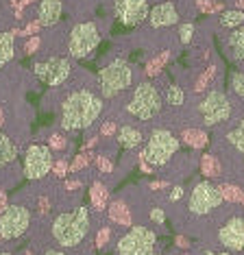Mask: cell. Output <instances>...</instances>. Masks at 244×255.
Here are the masks:
<instances>
[{
	"instance_id": "43",
	"label": "cell",
	"mask_w": 244,
	"mask_h": 255,
	"mask_svg": "<svg viewBox=\"0 0 244 255\" xmlns=\"http://www.w3.org/2000/svg\"><path fill=\"white\" fill-rule=\"evenodd\" d=\"M155 255H164V253H161V251H155Z\"/></svg>"
},
{
	"instance_id": "28",
	"label": "cell",
	"mask_w": 244,
	"mask_h": 255,
	"mask_svg": "<svg viewBox=\"0 0 244 255\" xmlns=\"http://www.w3.org/2000/svg\"><path fill=\"white\" fill-rule=\"evenodd\" d=\"M220 192H223L225 201L229 203V205H242L244 201V188L238 183H231V181H220L218 183Z\"/></svg>"
},
{
	"instance_id": "7",
	"label": "cell",
	"mask_w": 244,
	"mask_h": 255,
	"mask_svg": "<svg viewBox=\"0 0 244 255\" xmlns=\"http://www.w3.org/2000/svg\"><path fill=\"white\" fill-rule=\"evenodd\" d=\"M66 33V55L74 61L90 59L103 42V28L96 20H72L63 24Z\"/></svg>"
},
{
	"instance_id": "17",
	"label": "cell",
	"mask_w": 244,
	"mask_h": 255,
	"mask_svg": "<svg viewBox=\"0 0 244 255\" xmlns=\"http://www.w3.org/2000/svg\"><path fill=\"white\" fill-rule=\"evenodd\" d=\"M112 9L122 26H142L148 18L150 0H114Z\"/></svg>"
},
{
	"instance_id": "24",
	"label": "cell",
	"mask_w": 244,
	"mask_h": 255,
	"mask_svg": "<svg viewBox=\"0 0 244 255\" xmlns=\"http://www.w3.org/2000/svg\"><path fill=\"white\" fill-rule=\"evenodd\" d=\"M48 137H46V144L52 148L55 157H70V153L74 150V142L70 140V133H66L59 127H52V129H46Z\"/></svg>"
},
{
	"instance_id": "36",
	"label": "cell",
	"mask_w": 244,
	"mask_h": 255,
	"mask_svg": "<svg viewBox=\"0 0 244 255\" xmlns=\"http://www.w3.org/2000/svg\"><path fill=\"white\" fill-rule=\"evenodd\" d=\"M35 255H68V251H61V249H42V251H35Z\"/></svg>"
},
{
	"instance_id": "18",
	"label": "cell",
	"mask_w": 244,
	"mask_h": 255,
	"mask_svg": "<svg viewBox=\"0 0 244 255\" xmlns=\"http://www.w3.org/2000/svg\"><path fill=\"white\" fill-rule=\"evenodd\" d=\"M135 207H137L135 203H131L124 194H122V196L109 199V205H107V212L105 214H107L109 223L116 225L118 229H129L135 223H142V218H139Z\"/></svg>"
},
{
	"instance_id": "19",
	"label": "cell",
	"mask_w": 244,
	"mask_h": 255,
	"mask_svg": "<svg viewBox=\"0 0 244 255\" xmlns=\"http://www.w3.org/2000/svg\"><path fill=\"white\" fill-rule=\"evenodd\" d=\"M63 9H66L63 0H37L31 7V18L28 20H35L42 28H52L61 24Z\"/></svg>"
},
{
	"instance_id": "12",
	"label": "cell",
	"mask_w": 244,
	"mask_h": 255,
	"mask_svg": "<svg viewBox=\"0 0 244 255\" xmlns=\"http://www.w3.org/2000/svg\"><path fill=\"white\" fill-rule=\"evenodd\" d=\"M52 164H55L52 148L37 137L22 148V172H24V179H28L31 183L48 179L52 172Z\"/></svg>"
},
{
	"instance_id": "26",
	"label": "cell",
	"mask_w": 244,
	"mask_h": 255,
	"mask_svg": "<svg viewBox=\"0 0 244 255\" xmlns=\"http://www.w3.org/2000/svg\"><path fill=\"white\" fill-rule=\"evenodd\" d=\"M15 39L13 31H0V72L15 59Z\"/></svg>"
},
{
	"instance_id": "4",
	"label": "cell",
	"mask_w": 244,
	"mask_h": 255,
	"mask_svg": "<svg viewBox=\"0 0 244 255\" xmlns=\"http://www.w3.org/2000/svg\"><path fill=\"white\" fill-rule=\"evenodd\" d=\"M107 114L118 118V123H131L139 125L144 129H153V127L161 125L164 118V98H161V90L155 79H142L133 88L109 103Z\"/></svg>"
},
{
	"instance_id": "33",
	"label": "cell",
	"mask_w": 244,
	"mask_h": 255,
	"mask_svg": "<svg viewBox=\"0 0 244 255\" xmlns=\"http://www.w3.org/2000/svg\"><path fill=\"white\" fill-rule=\"evenodd\" d=\"M68 175H70V159L68 157H55V164H52L50 177L57 179V181H63Z\"/></svg>"
},
{
	"instance_id": "39",
	"label": "cell",
	"mask_w": 244,
	"mask_h": 255,
	"mask_svg": "<svg viewBox=\"0 0 244 255\" xmlns=\"http://www.w3.org/2000/svg\"><path fill=\"white\" fill-rule=\"evenodd\" d=\"M0 255H15V251L13 249H2L0 247Z\"/></svg>"
},
{
	"instance_id": "1",
	"label": "cell",
	"mask_w": 244,
	"mask_h": 255,
	"mask_svg": "<svg viewBox=\"0 0 244 255\" xmlns=\"http://www.w3.org/2000/svg\"><path fill=\"white\" fill-rule=\"evenodd\" d=\"M81 199H83V192H72L50 218L33 225V251L61 249L68 253H79L87 247V242L94 240L96 216L90 210V205H85Z\"/></svg>"
},
{
	"instance_id": "20",
	"label": "cell",
	"mask_w": 244,
	"mask_h": 255,
	"mask_svg": "<svg viewBox=\"0 0 244 255\" xmlns=\"http://www.w3.org/2000/svg\"><path fill=\"white\" fill-rule=\"evenodd\" d=\"M87 196H90V210L94 212V216H105L109 199H112V183H107L98 175H92L90 183H87Z\"/></svg>"
},
{
	"instance_id": "41",
	"label": "cell",
	"mask_w": 244,
	"mask_h": 255,
	"mask_svg": "<svg viewBox=\"0 0 244 255\" xmlns=\"http://www.w3.org/2000/svg\"><path fill=\"white\" fill-rule=\"evenodd\" d=\"M174 255H190V251H181V253H177V249H174Z\"/></svg>"
},
{
	"instance_id": "30",
	"label": "cell",
	"mask_w": 244,
	"mask_h": 255,
	"mask_svg": "<svg viewBox=\"0 0 244 255\" xmlns=\"http://www.w3.org/2000/svg\"><path fill=\"white\" fill-rule=\"evenodd\" d=\"M146 225H150V227H164L166 225V207H164V203L155 201V203H150L148 205Z\"/></svg>"
},
{
	"instance_id": "8",
	"label": "cell",
	"mask_w": 244,
	"mask_h": 255,
	"mask_svg": "<svg viewBox=\"0 0 244 255\" xmlns=\"http://www.w3.org/2000/svg\"><path fill=\"white\" fill-rule=\"evenodd\" d=\"M81 70V66L72 57L68 55H52V53H39L35 55L31 72L35 79H39L42 83H46L50 90H57L61 85H66L68 81H72L77 77V72Z\"/></svg>"
},
{
	"instance_id": "11",
	"label": "cell",
	"mask_w": 244,
	"mask_h": 255,
	"mask_svg": "<svg viewBox=\"0 0 244 255\" xmlns=\"http://www.w3.org/2000/svg\"><path fill=\"white\" fill-rule=\"evenodd\" d=\"M114 249L116 255H155L157 231L146 223H135L129 229H120Z\"/></svg>"
},
{
	"instance_id": "23",
	"label": "cell",
	"mask_w": 244,
	"mask_h": 255,
	"mask_svg": "<svg viewBox=\"0 0 244 255\" xmlns=\"http://www.w3.org/2000/svg\"><path fill=\"white\" fill-rule=\"evenodd\" d=\"M179 140L181 144H185L190 150H203L209 144V131L203 129V127H196V125H188L183 129H179Z\"/></svg>"
},
{
	"instance_id": "29",
	"label": "cell",
	"mask_w": 244,
	"mask_h": 255,
	"mask_svg": "<svg viewBox=\"0 0 244 255\" xmlns=\"http://www.w3.org/2000/svg\"><path fill=\"white\" fill-rule=\"evenodd\" d=\"M229 94L236 98V101L244 103V70H231L229 72Z\"/></svg>"
},
{
	"instance_id": "31",
	"label": "cell",
	"mask_w": 244,
	"mask_h": 255,
	"mask_svg": "<svg viewBox=\"0 0 244 255\" xmlns=\"http://www.w3.org/2000/svg\"><path fill=\"white\" fill-rule=\"evenodd\" d=\"M92 159H94V150H81V153H77L72 161H70V175L87 170L92 166Z\"/></svg>"
},
{
	"instance_id": "40",
	"label": "cell",
	"mask_w": 244,
	"mask_h": 255,
	"mask_svg": "<svg viewBox=\"0 0 244 255\" xmlns=\"http://www.w3.org/2000/svg\"><path fill=\"white\" fill-rule=\"evenodd\" d=\"M234 7H236V9H242V11H244V0H236V2H234Z\"/></svg>"
},
{
	"instance_id": "13",
	"label": "cell",
	"mask_w": 244,
	"mask_h": 255,
	"mask_svg": "<svg viewBox=\"0 0 244 255\" xmlns=\"http://www.w3.org/2000/svg\"><path fill=\"white\" fill-rule=\"evenodd\" d=\"M209 148L216 153L244 157V112L238 114L234 120L212 129V140Z\"/></svg>"
},
{
	"instance_id": "22",
	"label": "cell",
	"mask_w": 244,
	"mask_h": 255,
	"mask_svg": "<svg viewBox=\"0 0 244 255\" xmlns=\"http://www.w3.org/2000/svg\"><path fill=\"white\" fill-rule=\"evenodd\" d=\"M220 44H223L227 59L234 63L238 70H244V24L234 28V31L223 33Z\"/></svg>"
},
{
	"instance_id": "44",
	"label": "cell",
	"mask_w": 244,
	"mask_h": 255,
	"mask_svg": "<svg viewBox=\"0 0 244 255\" xmlns=\"http://www.w3.org/2000/svg\"><path fill=\"white\" fill-rule=\"evenodd\" d=\"M2 245H4V242H2V238H0V247H2Z\"/></svg>"
},
{
	"instance_id": "42",
	"label": "cell",
	"mask_w": 244,
	"mask_h": 255,
	"mask_svg": "<svg viewBox=\"0 0 244 255\" xmlns=\"http://www.w3.org/2000/svg\"><path fill=\"white\" fill-rule=\"evenodd\" d=\"M218 2H225V4H227V2H231V4H234L236 0H218Z\"/></svg>"
},
{
	"instance_id": "5",
	"label": "cell",
	"mask_w": 244,
	"mask_h": 255,
	"mask_svg": "<svg viewBox=\"0 0 244 255\" xmlns=\"http://www.w3.org/2000/svg\"><path fill=\"white\" fill-rule=\"evenodd\" d=\"M244 112V103L236 101L225 88L223 81H218L203 96H190L188 125H196L203 129H216V127L234 120L238 114ZM185 125V127H188Z\"/></svg>"
},
{
	"instance_id": "6",
	"label": "cell",
	"mask_w": 244,
	"mask_h": 255,
	"mask_svg": "<svg viewBox=\"0 0 244 255\" xmlns=\"http://www.w3.org/2000/svg\"><path fill=\"white\" fill-rule=\"evenodd\" d=\"M94 77H96V88L107 105L114 103L116 98H120L122 94H126L142 79H146L144 77V70L133 66L124 57H116V59L107 61Z\"/></svg>"
},
{
	"instance_id": "21",
	"label": "cell",
	"mask_w": 244,
	"mask_h": 255,
	"mask_svg": "<svg viewBox=\"0 0 244 255\" xmlns=\"http://www.w3.org/2000/svg\"><path fill=\"white\" fill-rule=\"evenodd\" d=\"M146 135H148V129L139 125H131V123H120L118 127V133H116V144L118 148L126 150V153H133V150H139L146 142Z\"/></svg>"
},
{
	"instance_id": "37",
	"label": "cell",
	"mask_w": 244,
	"mask_h": 255,
	"mask_svg": "<svg viewBox=\"0 0 244 255\" xmlns=\"http://www.w3.org/2000/svg\"><path fill=\"white\" fill-rule=\"evenodd\" d=\"M203 255H236V253H231V251H225V249H207V251L205 253H203Z\"/></svg>"
},
{
	"instance_id": "32",
	"label": "cell",
	"mask_w": 244,
	"mask_h": 255,
	"mask_svg": "<svg viewBox=\"0 0 244 255\" xmlns=\"http://www.w3.org/2000/svg\"><path fill=\"white\" fill-rule=\"evenodd\" d=\"M196 39V24L194 22H181L177 28V42L181 46H188Z\"/></svg>"
},
{
	"instance_id": "27",
	"label": "cell",
	"mask_w": 244,
	"mask_h": 255,
	"mask_svg": "<svg viewBox=\"0 0 244 255\" xmlns=\"http://www.w3.org/2000/svg\"><path fill=\"white\" fill-rule=\"evenodd\" d=\"M242 24H244V11H242V9H236V7L220 11L218 18H216V26H218L220 33L234 31V28L242 26Z\"/></svg>"
},
{
	"instance_id": "15",
	"label": "cell",
	"mask_w": 244,
	"mask_h": 255,
	"mask_svg": "<svg viewBox=\"0 0 244 255\" xmlns=\"http://www.w3.org/2000/svg\"><path fill=\"white\" fill-rule=\"evenodd\" d=\"M212 238L216 242V247L225 249V251H231V253L244 251V210L240 205H236L234 210L227 214Z\"/></svg>"
},
{
	"instance_id": "10",
	"label": "cell",
	"mask_w": 244,
	"mask_h": 255,
	"mask_svg": "<svg viewBox=\"0 0 244 255\" xmlns=\"http://www.w3.org/2000/svg\"><path fill=\"white\" fill-rule=\"evenodd\" d=\"M33 223H35V216L26 194L24 192L15 194L9 201V207L0 216V238H2V242L22 240L24 236L31 234Z\"/></svg>"
},
{
	"instance_id": "25",
	"label": "cell",
	"mask_w": 244,
	"mask_h": 255,
	"mask_svg": "<svg viewBox=\"0 0 244 255\" xmlns=\"http://www.w3.org/2000/svg\"><path fill=\"white\" fill-rule=\"evenodd\" d=\"M199 168H201L203 177L209 179V181H214V183L223 181V164H220V157L214 150H207V153L199 155Z\"/></svg>"
},
{
	"instance_id": "35",
	"label": "cell",
	"mask_w": 244,
	"mask_h": 255,
	"mask_svg": "<svg viewBox=\"0 0 244 255\" xmlns=\"http://www.w3.org/2000/svg\"><path fill=\"white\" fill-rule=\"evenodd\" d=\"M172 247L177 249V251H190L192 247V238L190 236H185V234H177L174 236V242H172Z\"/></svg>"
},
{
	"instance_id": "34",
	"label": "cell",
	"mask_w": 244,
	"mask_h": 255,
	"mask_svg": "<svg viewBox=\"0 0 244 255\" xmlns=\"http://www.w3.org/2000/svg\"><path fill=\"white\" fill-rule=\"evenodd\" d=\"M42 33H37V35H31V37H26V42H24V46H22V53L24 55H28V57H35L42 50Z\"/></svg>"
},
{
	"instance_id": "38",
	"label": "cell",
	"mask_w": 244,
	"mask_h": 255,
	"mask_svg": "<svg viewBox=\"0 0 244 255\" xmlns=\"http://www.w3.org/2000/svg\"><path fill=\"white\" fill-rule=\"evenodd\" d=\"M4 125H7V114H4V109L2 105H0V131L4 129Z\"/></svg>"
},
{
	"instance_id": "14",
	"label": "cell",
	"mask_w": 244,
	"mask_h": 255,
	"mask_svg": "<svg viewBox=\"0 0 244 255\" xmlns=\"http://www.w3.org/2000/svg\"><path fill=\"white\" fill-rule=\"evenodd\" d=\"M22 146L17 144L7 131H0V185L11 190L24 177L20 164Z\"/></svg>"
},
{
	"instance_id": "2",
	"label": "cell",
	"mask_w": 244,
	"mask_h": 255,
	"mask_svg": "<svg viewBox=\"0 0 244 255\" xmlns=\"http://www.w3.org/2000/svg\"><path fill=\"white\" fill-rule=\"evenodd\" d=\"M46 98H52V109L57 112V127L70 135L79 131H96L107 109V103L96 88V77L83 68L66 85L50 90Z\"/></svg>"
},
{
	"instance_id": "3",
	"label": "cell",
	"mask_w": 244,
	"mask_h": 255,
	"mask_svg": "<svg viewBox=\"0 0 244 255\" xmlns=\"http://www.w3.org/2000/svg\"><path fill=\"white\" fill-rule=\"evenodd\" d=\"M172 207V225L177 234H185L190 238H212L218 225L236 205H229L225 201L218 183L199 179L192 183L185 199Z\"/></svg>"
},
{
	"instance_id": "16",
	"label": "cell",
	"mask_w": 244,
	"mask_h": 255,
	"mask_svg": "<svg viewBox=\"0 0 244 255\" xmlns=\"http://www.w3.org/2000/svg\"><path fill=\"white\" fill-rule=\"evenodd\" d=\"M181 22H192L185 18L181 0H157L150 7L144 24H146V31H168L172 26H179Z\"/></svg>"
},
{
	"instance_id": "9",
	"label": "cell",
	"mask_w": 244,
	"mask_h": 255,
	"mask_svg": "<svg viewBox=\"0 0 244 255\" xmlns=\"http://www.w3.org/2000/svg\"><path fill=\"white\" fill-rule=\"evenodd\" d=\"M181 153V140H179V133L170 129V127H161L157 125L148 131L146 142L139 148V155L148 161L155 170L164 168L168 161L174 159V155Z\"/></svg>"
}]
</instances>
